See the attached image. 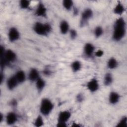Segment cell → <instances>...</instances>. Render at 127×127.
Masks as SVG:
<instances>
[{
  "mask_svg": "<svg viewBox=\"0 0 127 127\" xmlns=\"http://www.w3.org/2000/svg\"><path fill=\"white\" fill-rule=\"evenodd\" d=\"M126 33V23L124 18H118L115 22L112 38L115 41L121 40Z\"/></svg>",
  "mask_w": 127,
  "mask_h": 127,
  "instance_id": "cell-1",
  "label": "cell"
},
{
  "mask_svg": "<svg viewBox=\"0 0 127 127\" xmlns=\"http://www.w3.org/2000/svg\"><path fill=\"white\" fill-rule=\"evenodd\" d=\"M34 31L38 35L46 36L52 30V27L49 23L36 22L33 26Z\"/></svg>",
  "mask_w": 127,
  "mask_h": 127,
  "instance_id": "cell-2",
  "label": "cell"
},
{
  "mask_svg": "<svg viewBox=\"0 0 127 127\" xmlns=\"http://www.w3.org/2000/svg\"><path fill=\"white\" fill-rule=\"evenodd\" d=\"M54 107V104L50 99L44 98L40 103V111L43 115L48 116L52 112Z\"/></svg>",
  "mask_w": 127,
  "mask_h": 127,
  "instance_id": "cell-3",
  "label": "cell"
},
{
  "mask_svg": "<svg viewBox=\"0 0 127 127\" xmlns=\"http://www.w3.org/2000/svg\"><path fill=\"white\" fill-rule=\"evenodd\" d=\"M71 116V113L68 111H63L59 113L58 117V127H66V123L68 121Z\"/></svg>",
  "mask_w": 127,
  "mask_h": 127,
  "instance_id": "cell-4",
  "label": "cell"
},
{
  "mask_svg": "<svg viewBox=\"0 0 127 127\" xmlns=\"http://www.w3.org/2000/svg\"><path fill=\"white\" fill-rule=\"evenodd\" d=\"M20 38V33L18 29L14 27H11L8 32V38L11 42H14Z\"/></svg>",
  "mask_w": 127,
  "mask_h": 127,
  "instance_id": "cell-5",
  "label": "cell"
},
{
  "mask_svg": "<svg viewBox=\"0 0 127 127\" xmlns=\"http://www.w3.org/2000/svg\"><path fill=\"white\" fill-rule=\"evenodd\" d=\"M86 86L88 90L92 93L96 92L99 88V84L98 81L95 78L91 79L87 83Z\"/></svg>",
  "mask_w": 127,
  "mask_h": 127,
  "instance_id": "cell-6",
  "label": "cell"
},
{
  "mask_svg": "<svg viewBox=\"0 0 127 127\" xmlns=\"http://www.w3.org/2000/svg\"><path fill=\"white\" fill-rule=\"evenodd\" d=\"M47 9L44 4L42 2H39L36 10L35 11V14L37 16L45 17L47 15Z\"/></svg>",
  "mask_w": 127,
  "mask_h": 127,
  "instance_id": "cell-7",
  "label": "cell"
},
{
  "mask_svg": "<svg viewBox=\"0 0 127 127\" xmlns=\"http://www.w3.org/2000/svg\"><path fill=\"white\" fill-rule=\"evenodd\" d=\"M93 13L92 9L90 8H86L85 9L81 14V24H84L90 19L92 18L93 16Z\"/></svg>",
  "mask_w": 127,
  "mask_h": 127,
  "instance_id": "cell-8",
  "label": "cell"
},
{
  "mask_svg": "<svg viewBox=\"0 0 127 127\" xmlns=\"http://www.w3.org/2000/svg\"><path fill=\"white\" fill-rule=\"evenodd\" d=\"M3 56L5 60L8 63H13L16 60V55L14 52L11 50H6L4 55H0V56Z\"/></svg>",
  "mask_w": 127,
  "mask_h": 127,
  "instance_id": "cell-9",
  "label": "cell"
},
{
  "mask_svg": "<svg viewBox=\"0 0 127 127\" xmlns=\"http://www.w3.org/2000/svg\"><path fill=\"white\" fill-rule=\"evenodd\" d=\"M17 116L14 112H10L7 114L5 120L6 123L8 125H13L15 124L17 121Z\"/></svg>",
  "mask_w": 127,
  "mask_h": 127,
  "instance_id": "cell-10",
  "label": "cell"
},
{
  "mask_svg": "<svg viewBox=\"0 0 127 127\" xmlns=\"http://www.w3.org/2000/svg\"><path fill=\"white\" fill-rule=\"evenodd\" d=\"M19 84L15 75L10 77L6 81V86L7 88L10 90L15 89Z\"/></svg>",
  "mask_w": 127,
  "mask_h": 127,
  "instance_id": "cell-11",
  "label": "cell"
},
{
  "mask_svg": "<svg viewBox=\"0 0 127 127\" xmlns=\"http://www.w3.org/2000/svg\"><path fill=\"white\" fill-rule=\"evenodd\" d=\"M39 77V73L38 70L35 68H31L28 74L29 80L31 82H34L36 81Z\"/></svg>",
  "mask_w": 127,
  "mask_h": 127,
  "instance_id": "cell-12",
  "label": "cell"
},
{
  "mask_svg": "<svg viewBox=\"0 0 127 127\" xmlns=\"http://www.w3.org/2000/svg\"><path fill=\"white\" fill-rule=\"evenodd\" d=\"M120 96L116 92H111L109 96V101L111 104L115 105L118 103L120 100Z\"/></svg>",
  "mask_w": 127,
  "mask_h": 127,
  "instance_id": "cell-13",
  "label": "cell"
},
{
  "mask_svg": "<svg viewBox=\"0 0 127 127\" xmlns=\"http://www.w3.org/2000/svg\"><path fill=\"white\" fill-rule=\"evenodd\" d=\"M125 11V7L124 5L121 2L118 1L114 8L113 12L115 14L118 15H122Z\"/></svg>",
  "mask_w": 127,
  "mask_h": 127,
  "instance_id": "cell-14",
  "label": "cell"
},
{
  "mask_svg": "<svg viewBox=\"0 0 127 127\" xmlns=\"http://www.w3.org/2000/svg\"><path fill=\"white\" fill-rule=\"evenodd\" d=\"M94 50L95 47L92 43H87L84 47V52L87 56H91L94 52Z\"/></svg>",
  "mask_w": 127,
  "mask_h": 127,
  "instance_id": "cell-15",
  "label": "cell"
},
{
  "mask_svg": "<svg viewBox=\"0 0 127 127\" xmlns=\"http://www.w3.org/2000/svg\"><path fill=\"white\" fill-rule=\"evenodd\" d=\"M60 29L61 33L65 35L69 31V25L68 23L65 20H63L61 22L60 25Z\"/></svg>",
  "mask_w": 127,
  "mask_h": 127,
  "instance_id": "cell-16",
  "label": "cell"
},
{
  "mask_svg": "<svg viewBox=\"0 0 127 127\" xmlns=\"http://www.w3.org/2000/svg\"><path fill=\"white\" fill-rule=\"evenodd\" d=\"M14 75L19 83H22L24 82L26 79L25 73L24 71L22 70L17 71Z\"/></svg>",
  "mask_w": 127,
  "mask_h": 127,
  "instance_id": "cell-17",
  "label": "cell"
},
{
  "mask_svg": "<svg viewBox=\"0 0 127 127\" xmlns=\"http://www.w3.org/2000/svg\"><path fill=\"white\" fill-rule=\"evenodd\" d=\"M35 82H36V87L38 91H42L46 86L45 81L40 77Z\"/></svg>",
  "mask_w": 127,
  "mask_h": 127,
  "instance_id": "cell-18",
  "label": "cell"
},
{
  "mask_svg": "<svg viewBox=\"0 0 127 127\" xmlns=\"http://www.w3.org/2000/svg\"><path fill=\"white\" fill-rule=\"evenodd\" d=\"M118 65V62L117 60L113 57L110 58L107 62V66L109 68L111 69H115Z\"/></svg>",
  "mask_w": 127,
  "mask_h": 127,
  "instance_id": "cell-19",
  "label": "cell"
},
{
  "mask_svg": "<svg viewBox=\"0 0 127 127\" xmlns=\"http://www.w3.org/2000/svg\"><path fill=\"white\" fill-rule=\"evenodd\" d=\"M113 81V75L110 73H107L104 78V84L105 86H109L112 84Z\"/></svg>",
  "mask_w": 127,
  "mask_h": 127,
  "instance_id": "cell-20",
  "label": "cell"
},
{
  "mask_svg": "<svg viewBox=\"0 0 127 127\" xmlns=\"http://www.w3.org/2000/svg\"><path fill=\"white\" fill-rule=\"evenodd\" d=\"M81 64L79 61H75L71 64V69L74 72L79 71L81 68Z\"/></svg>",
  "mask_w": 127,
  "mask_h": 127,
  "instance_id": "cell-21",
  "label": "cell"
},
{
  "mask_svg": "<svg viewBox=\"0 0 127 127\" xmlns=\"http://www.w3.org/2000/svg\"><path fill=\"white\" fill-rule=\"evenodd\" d=\"M63 5L67 10H70L72 8L73 2L71 0H64L63 1Z\"/></svg>",
  "mask_w": 127,
  "mask_h": 127,
  "instance_id": "cell-22",
  "label": "cell"
},
{
  "mask_svg": "<svg viewBox=\"0 0 127 127\" xmlns=\"http://www.w3.org/2000/svg\"><path fill=\"white\" fill-rule=\"evenodd\" d=\"M34 125L37 127H41L44 125V121L41 115H39L36 117L34 121Z\"/></svg>",
  "mask_w": 127,
  "mask_h": 127,
  "instance_id": "cell-23",
  "label": "cell"
},
{
  "mask_svg": "<svg viewBox=\"0 0 127 127\" xmlns=\"http://www.w3.org/2000/svg\"><path fill=\"white\" fill-rule=\"evenodd\" d=\"M103 28L100 26H98L96 27L94 29V34L96 38H99L101 37L103 34Z\"/></svg>",
  "mask_w": 127,
  "mask_h": 127,
  "instance_id": "cell-24",
  "label": "cell"
},
{
  "mask_svg": "<svg viewBox=\"0 0 127 127\" xmlns=\"http://www.w3.org/2000/svg\"><path fill=\"white\" fill-rule=\"evenodd\" d=\"M30 5V1L27 0H22L19 2V6L21 9H26L28 8Z\"/></svg>",
  "mask_w": 127,
  "mask_h": 127,
  "instance_id": "cell-25",
  "label": "cell"
},
{
  "mask_svg": "<svg viewBox=\"0 0 127 127\" xmlns=\"http://www.w3.org/2000/svg\"><path fill=\"white\" fill-rule=\"evenodd\" d=\"M118 127H126L127 126V118L126 116L123 117L117 125Z\"/></svg>",
  "mask_w": 127,
  "mask_h": 127,
  "instance_id": "cell-26",
  "label": "cell"
},
{
  "mask_svg": "<svg viewBox=\"0 0 127 127\" xmlns=\"http://www.w3.org/2000/svg\"><path fill=\"white\" fill-rule=\"evenodd\" d=\"M70 36L71 39H75L77 36V33L76 31L74 29L71 30L70 31Z\"/></svg>",
  "mask_w": 127,
  "mask_h": 127,
  "instance_id": "cell-27",
  "label": "cell"
},
{
  "mask_svg": "<svg viewBox=\"0 0 127 127\" xmlns=\"http://www.w3.org/2000/svg\"><path fill=\"white\" fill-rule=\"evenodd\" d=\"M104 55V51L101 49L97 50L96 52H95V55L97 57H101Z\"/></svg>",
  "mask_w": 127,
  "mask_h": 127,
  "instance_id": "cell-28",
  "label": "cell"
},
{
  "mask_svg": "<svg viewBox=\"0 0 127 127\" xmlns=\"http://www.w3.org/2000/svg\"><path fill=\"white\" fill-rule=\"evenodd\" d=\"M3 79H4V75H3V74L2 73V71H1V73H0V83H2Z\"/></svg>",
  "mask_w": 127,
  "mask_h": 127,
  "instance_id": "cell-29",
  "label": "cell"
},
{
  "mask_svg": "<svg viewBox=\"0 0 127 127\" xmlns=\"http://www.w3.org/2000/svg\"><path fill=\"white\" fill-rule=\"evenodd\" d=\"M0 123H1V122L2 121L3 119V115H2L1 113H0Z\"/></svg>",
  "mask_w": 127,
  "mask_h": 127,
  "instance_id": "cell-30",
  "label": "cell"
},
{
  "mask_svg": "<svg viewBox=\"0 0 127 127\" xmlns=\"http://www.w3.org/2000/svg\"><path fill=\"white\" fill-rule=\"evenodd\" d=\"M44 73L46 75H49L50 74V71L48 70H46L44 71Z\"/></svg>",
  "mask_w": 127,
  "mask_h": 127,
  "instance_id": "cell-31",
  "label": "cell"
}]
</instances>
